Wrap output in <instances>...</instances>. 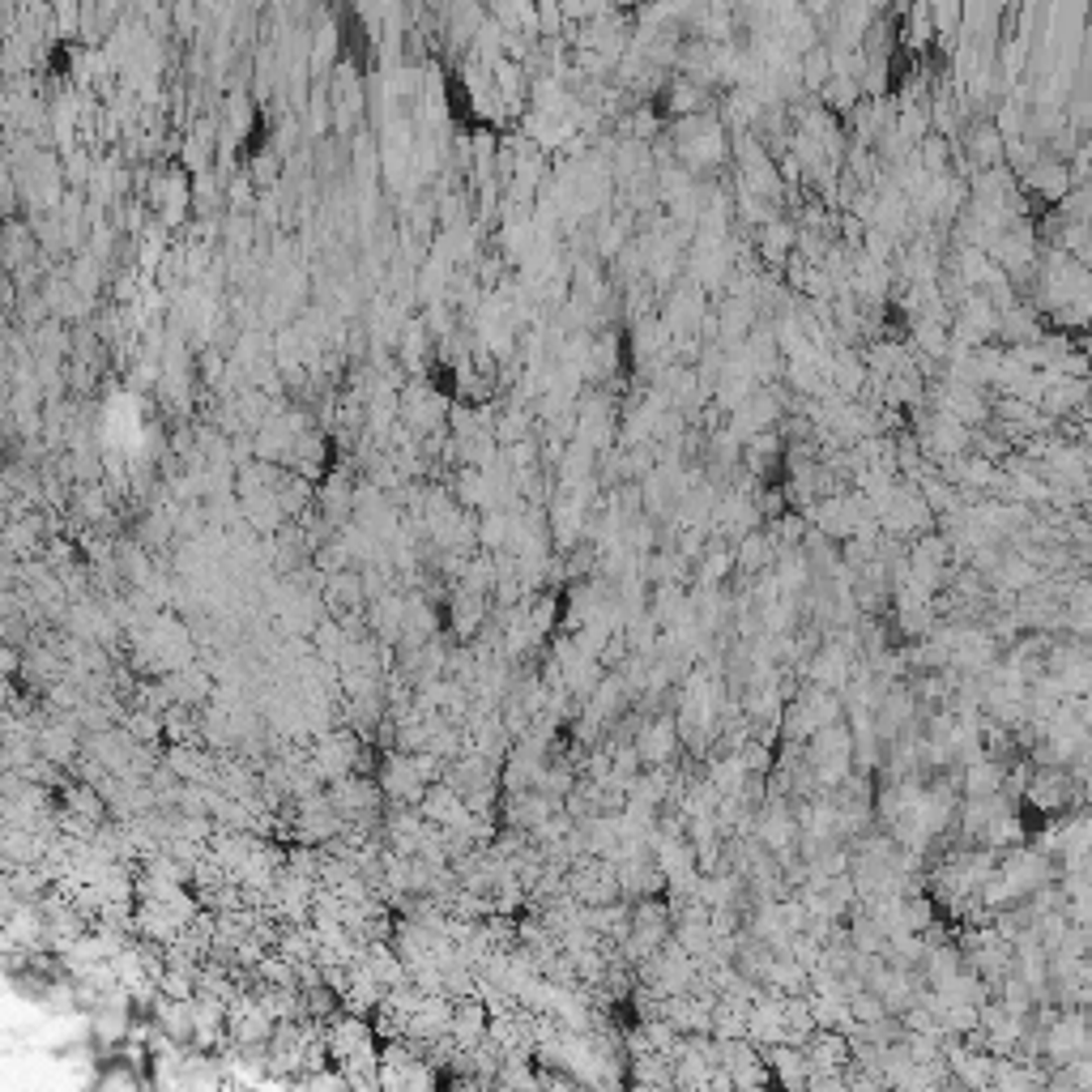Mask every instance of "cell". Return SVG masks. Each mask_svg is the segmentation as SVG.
Segmentation results:
<instances>
[{
    "instance_id": "cell-1",
    "label": "cell",
    "mask_w": 1092,
    "mask_h": 1092,
    "mask_svg": "<svg viewBox=\"0 0 1092 1092\" xmlns=\"http://www.w3.org/2000/svg\"><path fill=\"white\" fill-rule=\"evenodd\" d=\"M154 205H159V214L163 218H180L183 214V205H188V192H183V180L180 176H159L154 180Z\"/></svg>"
}]
</instances>
